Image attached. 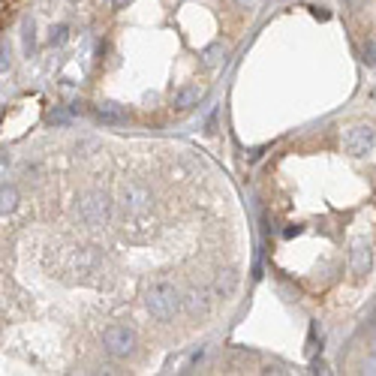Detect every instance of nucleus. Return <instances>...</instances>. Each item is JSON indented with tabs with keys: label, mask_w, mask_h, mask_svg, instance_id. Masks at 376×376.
Listing matches in <instances>:
<instances>
[{
	"label": "nucleus",
	"mask_w": 376,
	"mask_h": 376,
	"mask_svg": "<svg viewBox=\"0 0 376 376\" xmlns=\"http://www.w3.org/2000/svg\"><path fill=\"white\" fill-rule=\"evenodd\" d=\"M373 139H376L373 127H367V123H358V127H353V130H349L346 136H344V150H346V154H353V157H364V154H370Z\"/></svg>",
	"instance_id": "5"
},
{
	"label": "nucleus",
	"mask_w": 376,
	"mask_h": 376,
	"mask_svg": "<svg viewBox=\"0 0 376 376\" xmlns=\"http://www.w3.org/2000/svg\"><path fill=\"white\" fill-rule=\"evenodd\" d=\"M112 3H115V6H118V10H121V6H127L130 0H112Z\"/></svg>",
	"instance_id": "21"
},
{
	"label": "nucleus",
	"mask_w": 376,
	"mask_h": 376,
	"mask_svg": "<svg viewBox=\"0 0 376 376\" xmlns=\"http://www.w3.org/2000/svg\"><path fill=\"white\" fill-rule=\"evenodd\" d=\"M211 289H214L217 298H232V295H235V289H238V274L232 271V268L220 271V274L214 277V286H211Z\"/></svg>",
	"instance_id": "8"
},
{
	"label": "nucleus",
	"mask_w": 376,
	"mask_h": 376,
	"mask_svg": "<svg viewBox=\"0 0 376 376\" xmlns=\"http://www.w3.org/2000/svg\"><path fill=\"white\" fill-rule=\"evenodd\" d=\"M0 55H3V63H0V66H3V72H6V70H10V46H6V43H3V48H0Z\"/></svg>",
	"instance_id": "19"
},
{
	"label": "nucleus",
	"mask_w": 376,
	"mask_h": 376,
	"mask_svg": "<svg viewBox=\"0 0 376 376\" xmlns=\"http://www.w3.org/2000/svg\"><path fill=\"white\" fill-rule=\"evenodd\" d=\"M349 268H353L355 277H364L367 268H370V244L364 238L353 241V250H349Z\"/></svg>",
	"instance_id": "7"
},
{
	"label": "nucleus",
	"mask_w": 376,
	"mask_h": 376,
	"mask_svg": "<svg viewBox=\"0 0 376 376\" xmlns=\"http://www.w3.org/2000/svg\"><path fill=\"white\" fill-rule=\"evenodd\" d=\"M0 199H3V205H0L3 208V214H12L15 205H19V193H15V187H3V196Z\"/></svg>",
	"instance_id": "12"
},
{
	"label": "nucleus",
	"mask_w": 376,
	"mask_h": 376,
	"mask_svg": "<svg viewBox=\"0 0 376 376\" xmlns=\"http://www.w3.org/2000/svg\"><path fill=\"white\" fill-rule=\"evenodd\" d=\"M220 55H223V43L208 46L205 52H202V61H205V66H217V63H220Z\"/></svg>",
	"instance_id": "11"
},
{
	"label": "nucleus",
	"mask_w": 376,
	"mask_h": 376,
	"mask_svg": "<svg viewBox=\"0 0 376 376\" xmlns=\"http://www.w3.org/2000/svg\"><path fill=\"white\" fill-rule=\"evenodd\" d=\"M121 205L130 217H145L150 211V190L141 181H127L121 187Z\"/></svg>",
	"instance_id": "2"
},
{
	"label": "nucleus",
	"mask_w": 376,
	"mask_h": 376,
	"mask_svg": "<svg viewBox=\"0 0 376 376\" xmlns=\"http://www.w3.org/2000/svg\"><path fill=\"white\" fill-rule=\"evenodd\" d=\"M24 46L33 48V24H24Z\"/></svg>",
	"instance_id": "17"
},
{
	"label": "nucleus",
	"mask_w": 376,
	"mask_h": 376,
	"mask_svg": "<svg viewBox=\"0 0 376 376\" xmlns=\"http://www.w3.org/2000/svg\"><path fill=\"white\" fill-rule=\"evenodd\" d=\"M66 43V28L63 24H57V28L52 30V46H63Z\"/></svg>",
	"instance_id": "13"
},
{
	"label": "nucleus",
	"mask_w": 376,
	"mask_h": 376,
	"mask_svg": "<svg viewBox=\"0 0 376 376\" xmlns=\"http://www.w3.org/2000/svg\"><path fill=\"white\" fill-rule=\"evenodd\" d=\"M108 211H112V208H108V199L99 193H90L79 202V217L88 226H103L108 220Z\"/></svg>",
	"instance_id": "4"
},
{
	"label": "nucleus",
	"mask_w": 376,
	"mask_h": 376,
	"mask_svg": "<svg viewBox=\"0 0 376 376\" xmlns=\"http://www.w3.org/2000/svg\"><path fill=\"white\" fill-rule=\"evenodd\" d=\"M235 3L241 6V10H259V3H262V0H235Z\"/></svg>",
	"instance_id": "16"
},
{
	"label": "nucleus",
	"mask_w": 376,
	"mask_h": 376,
	"mask_svg": "<svg viewBox=\"0 0 376 376\" xmlns=\"http://www.w3.org/2000/svg\"><path fill=\"white\" fill-rule=\"evenodd\" d=\"M181 295H178V289H175V283L172 280H154L148 286L145 292V304H148V310L154 319H160V322H169L175 319V313L181 310Z\"/></svg>",
	"instance_id": "1"
},
{
	"label": "nucleus",
	"mask_w": 376,
	"mask_h": 376,
	"mask_svg": "<svg viewBox=\"0 0 376 376\" xmlns=\"http://www.w3.org/2000/svg\"><path fill=\"white\" fill-rule=\"evenodd\" d=\"M313 373H325V362H313Z\"/></svg>",
	"instance_id": "20"
},
{
	"label": "nucleus",
	"mask_w": 376,
	"mask_h": 376,
	"mask_svg": "<svg viewBox=\"0 0 376 376\" xmlns=\"http://www.w3.org/2000/svg\"><path fill=\"white\" fill-rule=\"evenodd\" d=\"M94 115H97V118L103 121V123H123V121L130 118L127 108L118 106V103H99V106L94 108Z\"/></svg>",
	"instance_id": "10"
},
{
	"label": "nucleus",
	"mask_w": 376,
	"mask_h": 376,
	"mask_svg": "<svg viewBox=\"0 0 376 376\" xmlns=\"http://www.w3.org/2000/svg\"><path fill=\"white\" fill-rule=\"evenodd\" d=\"M364 61H367V63H376V39H367V46H364Z\"/></svg>",
	"instance_id": "14"
},
{
	"label": "nucleus",
	"mask_w": 376,
	"mask_h": 376,
	"mask_svg": "<svg viewBox=\"0 0 376 376\" xmlns=\"http://www.w3.org/2000/svg\"><path fill=\"white\" fill-rule=\"evenodd\" d=\"M364 370H367V373H376V353L364 358Z\"/></svg>",
	"instance_id": "18"
},
{
	"label": "nucleus",
	"mask_w": 376,
	"mask_h": 376,
	"mask_svg": "<svg viewBox=\"0 0 376 376\" xmlns=\"http://www.w3.org/2000/svg\"><path fill=\"white\" fill-rule=\"evenodd\" d=\"M211 295H214V289H208V286H193L184 295V310H187L190 316H205L208 313V307H211Z\"/></svg>",
	"instance_id": "6"
},
{
	"label": "nucleus",
	"mask_w": 376,
	"mask_h": 376,
	"mask_svg": "<svg viewBox=\"0 0 376 376\" xmlns=\"http://www.w3.org/2000/svg\"><path fill=\"white\" fill-rule=\"evenodd\" d=\"M103 346L108 355L115 358H127L132 353V346H136V337H132V331L127 325H108L103 331Z\"/></svg>",
	"instance_id": "3"
},
{
	"label": "nucleus",
	"mask_w": 376,
	"mask_h": 376,
	"mask_svg": "<svg viewBox=\"0 0 376 376\" xmlns=\"http://www.w3.org/2000/svg\"><path fill=\"white\" fill-rule=\"evenodd\" d=\"M202 355H205V349H199V353L190 355V362H187V367H184V370H193V367H196L199 362H202Z\"/></svg>",
	"instance_id": "15"
},
{
	"label": "nucleus",
	"mask_w": 376,
	"mask_h": 376,
	"mask_svg": "<svg viewBox=\"0 0 376 376\" xmlns=\"http://www.w3.org/2000/svg\"><path fill=\"white\" fill-rule=\"evenodd\" d=\"M205 97V88L202 85H184L178 94H175V108H181V112H187V108L199 106V99Z\"/></svg>",
	"instance_id": "9"
}]
</instances>
